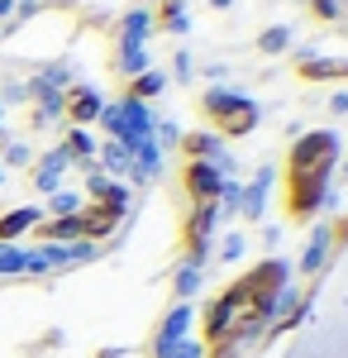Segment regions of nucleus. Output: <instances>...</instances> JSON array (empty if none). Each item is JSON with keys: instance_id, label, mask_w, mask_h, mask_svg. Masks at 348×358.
<instances>
[{"instance_id": "obj_1", "label": "nucleus", "mask_w": 348, "mask_h": 358, "mask_svg": "<svg viewBox=\"0 0 348 358\" xmlns=\"http://www.w3.org/2000/svg\"><path fill=\"white\" fill-rule=\"evenodd\" d=\"M287 277H291V268L282 258H263L239 282H229L205 306V325H201V349H205V358H234L253 334L268 330L272 301L282 296Z\"/></svg>"}, {"instance_id": "obj_2", "label": "nucleus", "mask_w": 348, "mask_h": 358, "mask_svg": "<svg viewBox=\"0 0 348 358\" xmlns=\"http://www.w3.org/2000/svg\"><path fill=\"white\" fill-rule=\"evenodd\" d=\"M339 134L334 129H310L291 143L287 153V210L296 220H310L320 206H329V172L339 163Z\"/></svg>"}, {"instance_id": "obj_3", "label": "nucleus", "mask_w": 348, "mask_h": 358, "mask_svg": "<svg viewBox=\"0 0 348 358\" xmlns=\"http://www.w3.org/2000/svg\"><path fill=\"white\" fill-rule=\"evenodd\" d=\"M201 110L210 115V124H215L219 138H243V134L258 129V101L243 96L239 86H210V91L201 96Z\"/></svg>"}, {"instance_id": "obj_4", "label": "nucleus", "mask_w": 348, "mask_h": 358, "mask_svg": "<svg viewBox=\"0 0 348 358\" xmlns=\"http://www.w3.org/2000/svg\"><path fill=\"white\" fill-rule=\"evenodd\" d=\"M101 110H106V96H101L96 86L77 82V86L62 91V115L72 120V129H91V124L101 120Z\"/></svg>"}, {"instance_id": "obj_5", "label": "nucleus", "mask_w": 348, "mask_h": 358, "mask_svg": "<svg viewBox=\"0 0 348 358\" xmlns=\"http://www.w3.org/2000/svg\"><path fill=\"white\" fill-rule=\"evenodd\" d=\"M182 187H187L191 206H219L224 172H219L215 163H187V167H182Z\"/></svg>"}, {"instance_id": "obj_6", "label": "nucleus", "mask_w": 348, "mask_h": 358, "mask_svg": "<svg viewBox=\"0 0 348 358\" xmlns=\"http://www.w3.org/2000/svg\"><path fill=\"white\" fill-rule=\"evenodd\" d=\"M182 148H187V163H215L224 177H229V167L234 158L224 153V138L215 134V129H196V134H182Z\"/></svg>"}, {"instance_id": "obj_7", "label": "nucleus", "mask_w": 348, "mask_h": 358, "mask_svg": "<svg viewBox=\"0 0 348 358\" xmlns=\"http://www.w3.org/2000/svg\"><path fill=\"white\" fill-rule=\"evenodd\" d=\"M67 167H72V153H67L62 143H57V148H48V153L34 163V187H38L43 196L62 192V172H67Z\"/></svg>"}, {"instance_id": "obj_8", "label": "nucleus", "mask_w": 348, "mask_h": 358, "mask_svg": "<svg viewBox=\"0 0 348 358\" xmlns=\"http://www.w3.org/2000/svg\"><path fill=\"white\" fill-rule=\"evenodd\" d=\"M272 182H277V167H263L239 196V215L243 220H263L268 215V196H272Z\"/></svg>"}, {"instance_id": "obj_9", "label": "nucleus", "mask_w": 348, "mask_h": 358, "mask_svg": "<svg viewBox=\"0 0 348 358\" xmlns=\"http://www.w3.org/2000/svg\"><path fill=\"white\" fill-rule=\"evenodd\" d=\"M191 320H196V310H191V301H177L167 315H162L158 325V339H153V349H167V344H182V339H191Z\"/></svg>"}, {"instance_id": "obj_10", "label": "nucleus", "mask_w": 348, "mask_h": 358, "mask_svg": "<svg viewBox=\"0 0 348 358\" xmlns=\"http://www.w3.org/2000/svg\"><path fill=\"white\" fill-rule=\"evenodd\" d=\"M153 15L148 10H124V20H119V48H148V38H153Z\"/></svg>"}, {"instance_id": "obj_11", "label": "nucleus", "mask_w": 348, "mask_h": 358, "mask_svg": "<svg viewBox=\"0 0 348 358\" xmlns=\"http://www.w3.org/2000/svg\"><path fill=\"white\" fill-rule=\"evenodd\" d=\"M329 248H334V224H320L315 234H310V244H305V253H300V273L315 277L329 263Z\"/></svg>"}, {"instance_id": "obj_12", "label": "nucleus", "mask_w": 348, "mask_h": 358, "mask_svg": "<svg viewBox=\"0 0 348 358\" xmlns=\"http://www.w3.org/2000/svg\"><path fill=\"white\" fill-rule=\"evenodd\" d=\"M300 77H310V82H344V77H348V57H315V53H305V57H300Z\"/></svg>"}, {"instance_id": "obj_13", "label": "nucleus", "mask_w": 348, "mask_h": 358, "mask_svg": "<svg viewBox=\"0 0 348 358\" xmlns=\"http://www.w3.org/2000/svg\"><path fill=\"white\" fill-rule=\"evenodd\" d=\"M38 220H43V210H38V206H20V210L0 215V244H15V239H20V234H29Z\"/></svg>"}, {"instance_id": "obj_14", "label": "nucleus", "mask_w": 348, "mask_h": 358, "mask_svg": "<svg viewBox=\"0 0 348 358\" xmlns=\"http://www.w3.org/2000/svg\"><path fill=\"white\" fill-rule=\"evenodd\" d=\"M96 158L106 167V177H129V148H124L119 138H106V143L96 148Z\"/></svg>"}, {"instance_id": "obj_15", "label": "nucleus", "mask_w": 348, "mask_h": 358, "mask_svg": "<svg viewBox=\"0 0 348 358\" xmlns=\"http://www.w3.org/2000/svg\"><path fill=\"white\" fill-rule=\"evenodd\" d=\"M162 91H167V72H153V67H148V72H138L134 86H129V96L143 101V106H148L153 96H162Z\"/></svg>"}, {"instance_id": "obj_16", "label": "nucleus", "mask_w": 348, "mask_h": 358, "mask_svg": "<svg viewBox=\"0 0 348 358\" xmlns=\"http://www.w3.org/2000/svg\"><path fill=\"white\" fill-rule=\"evenodd\" d=\"M62 148H67V153H72V163H96V148H101V143H96V138H91V129H72V134H67V143H62Z\"/></svg>"}, {"instance_id": "obj_17", "label": "nucleus", "mask_w": 348, "mask_h": 358, "mask_svg": "<svg viewBox=\"0 0 348 358\" xmlns=\"http://www.w3.org/2000/svg\"><path fill=\"white\" fill-rule=\"evenodd\" d=\"M201 277H205V268H196V263H182V268H177V282H172V287H177L182 301H191V296L201 292Z\"/></svg>"}, {"instance_id": "obj_18", "label": "nucleus", "mask_w": 348, "mask_h": 358, "mask_svg": "<svg viewBox=\"0 0 348 358\" xmlns=\"http://www.w3.org/2000/svg\"><path fill=\"white\" fill-rule=\"evenodd\" d=\"M24 258H29V248L0 244V277H20V273H24Z\"/></svg>"}, {"instance_id": "obj_19", "label": "nucleus", "mask_w": 348, "mask_h": 358, "mask_svg": "<svg viewBox=\"0 0 348 358\" xmlns=\"http://www.w3.org/2000/svg\"><path fill=\"white\" fill-rule=\"evenodd\" d=\"M258 48H263V53H287V48H291V29H287V24H272V29H263Z\"/></svg>"}, {"instance_id": "obj_20", "label": "nucleus", "mask_w": 348, "mask_h": 358, "mask_svg": "<svg viewBox=\"0 0 348 358\" xmlns=\"http://www.w3.org/2000/svg\"><path fill=\"white\" fill-rule=\"evenodd\" d=\"M119 72L134 82L138 72H148V48H119Z\"/></svg>"}, {"instance_id": "obj_21", "label": "nucleus", "mask_w": 348, "mask_h": 358, "mask_svg": "<svg viewBox=\"0 0 348 358\" xmlns=\"http://www.w3.org/2000/svg\"><path fill=\"white\" fill-rule=\"evenodd\" d=\"M81 206H86V201H81L77 192H53L48 196V215H81Z\"/></svg>"}, {"instance_id": "obj_22", "label": "nucleus", "mask_w": 348, "mask_h": 358, "mask_svg": "<svg viewBox=\"0 0 348 358\" xmlns=\"http://www.w3.org/2000/svg\"><path fill=\"white\" fill-rule=\"evenodd\" d=\"M158 358H205V349L196 339H182V344H167V349H153Z\"/></svg>"}, {"instance_id": "obj_23", "label": "nucleus", "mask_w": 348, "mask_h": 358, "mask_svg": "<svg viewBox=\"0 0 348 358\" xmlns=\"http://www.w3.org/2000/svg\"><path fill=\"white\" fill-rule=\"evenodd\" d=\"M243 253H248V239H243V234H229L224 248H219V258H224V263H239Z\"/></svg>"}, {"instance_id": "obj_24", "label": "nucleus", "mask_w": 348, "mask_h": 358, "mask_svg": "<svg viewBox=\"0 0 348 358\" xmlns=\"http://www.w3.org/2000/svg\"><path fill=\"white\" fill-rule=\"evenodd\" d=\"M310 10H315V20H324V24H334L344 15V5H334V0H310Z\"/></svg>"}, {"instance_id": "obj_25", "label": "nucleus", "mask_w": 348, "mask_h": 358, "mask_svg": "<svg viewBox=\"0 0 348 358\" xmlns=\"http://www.w3.org/2000/svg\"><path fill=\"white\" fill-rule=\"evenodd\" d=\"M5 163H10V167H24V163H34L29 143H5Z\"/></svg>"}, {"instance_id": "obj_26", "label": "nucleus", "mask_w": 348, "mask_h": 358, "mask_svg": "<svg viewBox=\"0 0 348 358\" xmlns=\"http://www.w3.org/2000/svg\"><path fill=\"white\" fill-rule=\"evenodd\" d=\"M172 62H177V67H172V72H177V77H182V82H187V77H191V53H177V57H172Z\"/></svg>"}, {"instance_id": "obj_27", "label": "nucleus", "mask_w": 348, "mask_h": 358, "mask_svg": "<svg viewBox=\"0 0 348 358\" xmlns=\"http://www.w3.org/2000/svg\"><path fill=\"white\" fill-rule=\"evenodd\" d=\"M329 110H334V115H348V91H334V96H329Z\"/></svg>"}, {"instance_id": "obj_28", "label": "nucleus", "mask_w": 348, "mask_h": 358, "mask_svg": "<svg viewBox=\"0 0 348 358\" xmlns=\"http://www.w3.org/2000/svg\"><path fill=\"white\" fill-rule=\"evenodd\" d=\"M38 5H43V0H15V10H20V15H29V10H38Z\"/></svg>"}, {"instance_id": "obj_29", "label": "nucleus", "mask_w": 348, "mask_h": 358, "mask_svg": "<svg viewBox=\"0 0 348 358\" xmlns=\"http://www.w3.org/2000/svg\"><path fill=\"white\" fill-rule=\"evenodd\" d=\"M10 15H20V10H15V0H0V20H10Z\"/></svg>"}, {"instance_id": "obj_30", "label": "nucleus", "mask_w": 348, "mask_h": 358, "mask_svg": "<svg viewBox=\"0 0 348 358\" xmlns=\"http://www.w3.org/2000/svg\"><path fill=\"white\" fill-rule=\"evenodd\" d=\"M210 5H215V10H229V5H234V0H210Z\"/></svg>"}, {"instance_id": "obj_31", "label": "nucleus", "mask_w": 348, "mask_h": 358, "mask_svg": "<svg viewBox=\"0 0 348 358\" xmlns=\"http://www.w3.org/2000/svg\"><path fill=\"white\" fill-rule=\"evenodd\" d=\"M334 5H348V0H334Z\"/></svg>"}, {"instance_id": "obj_32", "label": "nucleus", "mask_w": 348, "mask_h": 358, "mask_svg": "<svg viewBox=\"0 0 348 358\" xmlns=\"http://www.w3.org/2000/svg\"><path fill=\"white\" fill-rule=\"evenodd\" d=\"M344 177H348V163H344Z\"/></svg>"}, {"instance_id": "obj_33", "label": "nucleus", "mask_w": 348, "mask_h": 358, "mask_svg": "<svg viewBox=\"0 0 348 358\" xmlns=\"http://www.w3.org/2000/svg\"><path fill=\"white\" fill-rule=\"evenodd\" d=\"M0 115H5V106H0Z\"/></svg>"}, {"instance_id": "obj_34", "label": "nucleus", "mask_w": 348, "mask_h": 358, "mask_svg": "<svg viewBox=\"0 0 348 358\" xmlns=\"http://www.w3.org/2000/svg\"><path fill=\"white\" fill-rule=\"evenodd\" d=\"M0 138H5V129H0Z\"/></svg>"}]
</instances>
